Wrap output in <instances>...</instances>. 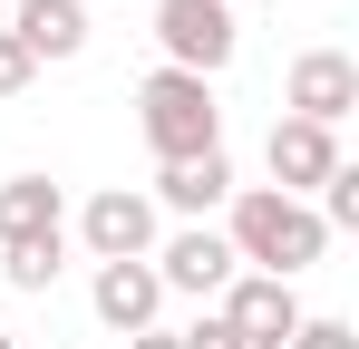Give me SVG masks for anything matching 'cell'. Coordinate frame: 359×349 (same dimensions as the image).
<instances>
[{
  "label": "cell",
  "mask_w": 359,
  "mask_h": 349,
  "mask_svg": "<svg viewBox=\"0 0 359 349\" xmlns=\"http://www.w3.org/2000/svg\"><path fill=\"white\" fill-rule=\"evenodd\" d=\"M224 242H233L243 272H272V282H301V272L330 252L320 214H311L301 194H272V184H233V204H224Z\"/></svg>",
  "instance_id": "6da1fadb"
},
{
  "label": "cell",
  "mask_w": 359,
  "mask_h": 349,
  "mask_svg": "<svg viewBox=\"0 0 359 349\" xmlns=\"http://www.w3.org/2000/svg\"><path fill=\"white\" fill-rule=\"evenodd\" d=\"M136 126H146L156 165L214 156V146H224V107H214V78H184V68H146V78H136Z\"/></svg>",
  "instance_id": "7a4b0ae2"
},
{
  "label": "cell",
  "mask_w": 359,
  "mask_h": 349,
  "mask_svg": "<svg viewBox=\"0 0 359 349\" xmlns=\"http://www.w3.org/2000/svg\"><path fill=\"white\" fill-rule=\"evenodd\" d=\"M156 49H165V68H184V78H224L233 49H243L233 0H156Z\"/></svg>",
  "instance_id": "3957f363"
},
{
  "label": "cell",
  "mask_w": 359,
  "mask_h": 349,
  "mask_svg": "<svg viewBox=\"0 0 359 349\" xmlns=\"http://www.w3.org/2000/svg\"><path fill=\"white\" fill-rule=\"evenodd\" d=\"M78 242H88V262H146L165 242V214L146 204V184H97L78 204Z\"/></svg>",
  "instance_id": "277c9868"
},
{
  "label": "cell",
  "mask_w": 359,
  "mask_h": 349,
  "mask_svg": "<svg viewBox=\"0 0 359 349\" xmlns=\"http://www.w3.org/2000/svg\"><path fill=\"white\" fill-rule=\"evenodd\" d=\"M156 282L165 291H184V301H224V282H233L243 262H233V242H224V224H175L156 252Z\"/></svg>",
  "instance_id": "5b68a950"
},
{
  "label": "cell",
  "mask_w": 359,
  "mask_h": 349,
  "mask_svg": "<svg viewBox=\"0 0 359 349\" xmlns=\"http://www.w3.org/2000/svg\"><path fill=\"white\" fill-rule=\"evenodd\" d=\"M214 310H224V330H233L243 349H292V330H301V291L272 282V272H233Z\"/></svg>",
  "instance_id": "8992f818"
},
{
  "label": "cell",
  "mask_w": 359,
  "mask_h": 349,
  "mask_svg": "<svg viewBox=\"0 0 359 349\" xmlns=\"http://www.w3.org/2000/svg\"><path fill=\"white\" fill-rule=\"evenodd\" d=\"M282 107H292L301 126H330V136H340V116L359 107V58L350 49H301L292 78H282Z\"/></svg>",
  "instance_id": "52a82bcc"
},
{
  "label": "cell",
  "mask_w": 359,
  "mask_h": 349,
  "mask_svg": "<svg viewBox=\"0 0 359 349\" xmlns=\"http://www.w3.org/2000/svg\"><path fill=\"white\" fill-rule=\"evenodd\" d=\"M262 165H272V194H320L330 165H340V136L330 126H301V116H272V146H262Z\"/></svg>",
  "instance_id": "ba28073f"
},
{
  "label": "cell",
  "mask_w": 359,
  "mask_h": 349,
  "mask_svg": "<svg viewBox=\"0 0 359 349\" xmlns=\"http://www.w3.org/2000/svg\"><path fill=\"white\" fill-rule=\"evenodd\" d=\"M88 310H97L117 340L156 330V320H165V282H156V262H97V282H88Z\"/></svg>",
  "instance_id": "9c48e42d"
},
{
  "label": "cell",
  "mask_w": 359,
  "mask_h": 349,
  "mask_svg": "<svg viewBox=\"0 0 359 349\" xmlns=\"http://www.w3.org/2000/svg\"><path fill=\"white\" fill-rule=\"evenodd\" d=\"M146 204H156V214H184V224H214V214L233 204V156L214 146V156H184V165H165L156 184H146Z\"/></svg>",
  "instance_id": "30bf717a"
},
{
  "label": "cell",
  "mask_w": 359,
  "mask_h": 349,
  "mask_svg": "<svg viewBox=\"0 0 359 349\" xmlns=\"http://www.w3.org/2000/svg\"><path fill=\"white\" fill-rule=\"evenodd\" d=\"M0 29L29 49V68H49V58H78V49H88V10H78V0H20Z\"/></svg>",
  "instance_id": "8fae6325"
},
{
  "label": "cell",
  "mask_w": 359,
  "mask_h": 349,
  "mask_svg": "<svg viewBox=\"0 0 359 349\" xmlns=\"http://www.w3.org/2000/svg\"><path fill=\"white\" fill-rule=\"evenodd\" d=\"M49 233H68V194L49 174H10L0 184V252L10 242H49Z\"/></svg>",
  "instance_id": "7c38bea8"
},
{
  "label": "cell",
  "mask_w": 359,
  "mask_h": 349,
  "mask_svg": "<svg viewBox=\"0 0 359 349\" xmlns=\"http://www.w3.org/2000/svg\"><path fill=\"white\" fill-rule=\"evenodd\" d=\"M68 272V233H49V242H10V252H0V282L10 291H49Z\"/></svg>",
  "instance_id": "4fadbf2b"
},
{
  "label": "cell",
  "mask_w": 359,
  "mask_h": 349,
  "mask_svg": "<svg viewBox=\"0 0 359 349\" xmlns=\"http://www.w3.org/2000/svg\"><path fill=\"white\" fill-rule=\"evenodd\" d=\"M292 349H359V330H350V320H330V310H301Z\"/></svg>",
  "instance_id": "5bb4252c"
},
{
  "label": "cell",
  "mask_w": 359,
  "mask_h": 349,
  "mask_svg": "<svg viewBox=\"0 0 359 349\" xmlns=\"http://www.w3.org/2000/svg\"><path fill=\"white\" fill-rule=\"evenodd\" d=\"M29 78H39V68H29V49L0 29V107H10V97H29Z\"/></svg>",
  "instance_id": "9a60e30c"
},
{
  "label": "cell",
  "mask_w": 359,
  "mask_h": 349,
  "mask_svg": "<svg viewBox=\"0 0 359 349\" xmlns=\"http://www.w3.org/2000/svg\"><path fill=\"white\" fill-rule=\"evenodd\" d=\"M175 340H184V349H243L233 330H224V310H204V320H194V330H175Z\"/></svg>",
  "instance_id": "2e32d148"
},
{
  "label": "cell",
  "mask_w": 359,
  "mask_h": 349,
  "mask_svg": "<svg viewBox=\"0 0 359 349\" xmlns=\"http://www.w3.org/2000/svg\"><path fill=\"white\" fill-rule=\"evenodd\" d=\"M126 349H184V340H175V330H165V320H156V330H136V340H126Z\"/></svg>",
  "instance_id": "e0dca14e"
},
{
  "label": "cell",
  "mask_w": 359,
  "mask_h": 349,
  "mask_svg": "<svg viewBox=\"0 0 359 349\" xmlns=\"http://www.w3.org/2000/svg\"><path fill=\"white\" fill-rule=\"evenodd\" d=\"M0 349H20V340H10V330H0Z\"/></svg>",
  "instance_id": "ac0fdd59"
}]
</instances>
